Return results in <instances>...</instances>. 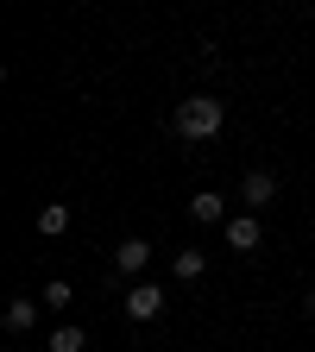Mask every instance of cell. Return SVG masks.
Wrapping results in <instances>:
<instances>
[{
  "label": "cell",
  "instance_id": "cell-1",
  "mask_svg": "<svg viewBox=\"0 0 315 352\" xmlns=\"http://www.w3.org/2000/svg\"><path fill=\"white\" fill-rule=\"evenodd\" d=\"M170 126L183 132V139H221V126H227V107H221L214 95H190V101H176Z\"/></svg>",
  "mask_w": 315,
  "mask_h": 352
},
{
  "label": "cell",
  "instance_id": "cell-2",
  "mask_svg": "<svg viewBox=\"0 0 315 352\" xmlns=\"http://www.w3.org/2000/svg\"><path fill=\"white\" fill-rule=\"evenodd\" d=\"M145 271H152V245H145V239H120V245H114V277H120V283H126V277L145 283Z\"/></svg>",
  "mask_w": 315,
  "mask_h": 352
},
{
  "label": "cell",
  "instance_id": "cell-3",
  "mask_svg": "<svg viewBox=\"0 0 315 352\" xmlns=\"http://www.w3.org/2000/svg\"><path fill=\"white\" fill-rule=\"evenodd\" d=\"M120 315H126V321H158V315H164V289H158V283H132L126 302H120Z\"/></svg>",
  "mask_w": 315,
  "mask_h": 352
},
{
  "label": "cell",
  "instance_id": "cell-4",
  "mask_svg": "<svg viewBox=\"0 0 315 352\" xmlns=\"http://www.w3.org/2000/svg\"><path fill=\"white\" fill-rule=\"evenodd\" d=\"M221 233H227L234 252H258V245H265V227H258L252 214H227V227H221Z\"/></svg>",
  "mask_w": 315,
  "mask_h": 352
},
{
  "label": "cell",
  "instance_id": "cell-5",
  "mask_svg": "<svg viewBox=\"0 0 315 352\" xmlns=\"http://www.w3.org/2000/svg\"><path fill=\"white\" fill-rule=\"evenodd\" d=\"M38 308H44V302H32V296H7V308H0L7 333H32V327H38Z\"/></svg>",
  "mask_w": 315,
  "mask_h": 352
},
{
  "label": "cell",
  "instance_id": "cell-6",
  "mask_svg": "<svg viewBox=\"0 0 315 352\" xmlns=\"http://www.w3.org/2000/svg\"><path fill=\"white\" fill-rule=\"evenodd\" d=\"M272 195H278V176L272 170H252L246 183H240V208H265Z\"/></svg>",
  "mask_w": 315,
  "mask_h": 352
},
{
  "label": "cell",
  "instance_id": "cell-7",
  "mask_svg": "<svg viewBox=\"0 0 315 352\" xmlns=\"http://www.w3.org/2000/svg\"><path fill=\"white\" fill-rule=\"evenodd\" d=\"M190 214L202 220V227H227V195L202 189V195H190Z\"/></svg>",
  "mask_w": 315,
  "mask_h": 352
},
{
  "label": "cell",
  "instance_id": "cell-8",
  "mask_svg": "<svg viewBox=\"0 0 315 352\" xmlns=\"http://www.w3.org/2000/svg\"><path fill=\"white\" fill-rule=\"evenodd\" d=\"M38 233H44V239H63V233H70V208H63V201H44V208H38Z\"/></svg>",
  "mask_w": 315,
  "mask_h": 352
},
{
  "label": "cell",
  "instance_id": "cell-9",
  "mask_svg": "<svg viewBox=\"0 0 315 352\" xmlns=\"http://www.w3.org/2000/svg\"><path fill=\"white\" fill-rule=\"evenodd\" d=\"M202 271H208V258H202L196 245H183V252H176V258H170V277H176V283H196Z\"/></svg>",
  "mask_w": 315,
  "mask_h": 352
},
{
  "label": "cell",
  "instance_id": "cell-10",
  "mask_svg": "<svg viewBox=\"0 0 315 352\" xmlns=\"http://www.w3.org/2000/svg\"><path fill=\"white\" fill-rule=\"evenodd\" d=\"M44 346H51V352H82V346H88V333H82V327H70V321H63V327H57V333H51V340H44Z\"/></svg>",
  "mask_w": 315,
  "mask_h": 352
},
{
  "label": "cell",
  "instance_id": "cell-11",
  "mask_svg": "<svg viewBox=\"0 0 315 352\" xmlns=\"http://www.w3.org/2000/svg\"><path fill=\"white\" fill-rule=\"evenodd\" d=\"M44 308H70V283H63V277L44 283Z\"/></svg>",
  "mask_w": 315,
  "mask_h": 352
}]
</instances>
